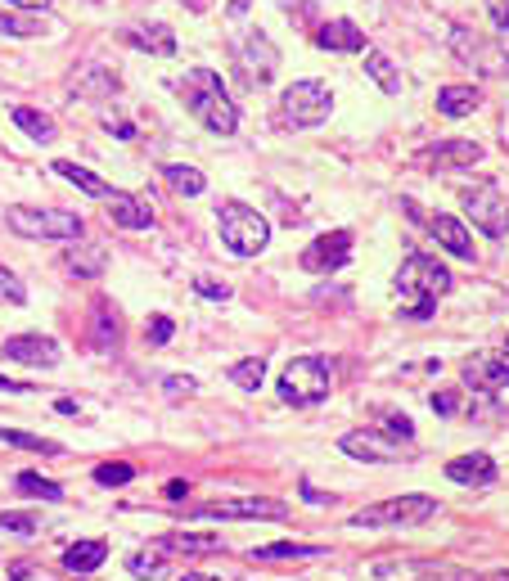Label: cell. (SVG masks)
Listing matches in <instances>:
<instances>
[{"instance_id": "277c9868", "label": "cell", "mask_w": 509, "mask_h": 581, "mask_svg": "<svg viewBox=\"0 0 509 581\" xmlns=\"http://www.w3.org/2000/svg\"><path fill=\"white\" fill-rule=\"evenodd\" d=\"M5 226L23 239H82V217L59 208H10Z\"/></svg>"}, {"instance_id": "cb8c5ba5", "label": "cell", "mask_w": 509, "mask_h": 581, "mask_svg": "<svg viewBox=\"0 0 509 581\" xmlns=\"http://www.w3.org/2000/svg\"><path fill=\"white\" fill-rule=\"evenodd\" d=\"M55 172L64 176V181H73V185H77V190H82V194H91V199H109V185H104V181H100V176H95V172H86V167L68 163V158H59V163H55Z\"/></svg>"}, {"instance_id": "ee69618b", "label": "cell", "mask_w": 509, "mask_h": 581, "mask_svg": "<svg viewBox=\"0 0 509 581\" xmlns=\"http://www.w3.org/2000/svg\"><path fill=\"white\" fill-rule=\"evenodd\" d=\"M0 392H28V383H14V379H5V374H0Z\"/></svg>"}, {"instance_id": "2e32d148", "label": "cell", "mask_w": 509, "mask_h": 581, "mask_svg": "<svg viewBox=\"0 0 509 581\" xmlns=\"http://www.w3.org/2000/svg\"><path fill=\"white\" fill-rule=\"evenodd\" d=\"M446 478L460 482V487H491L496 482V460L487 451H473V455H455L446 464Z\"/></svg>"}, {"instance_id": "f546056e", "label": "cell", "mask_w": 509, "mask_h": 581, "mask_svg": "<svg viewBox=\"0 0 509 581\" xmlns=\"http://www.w3.org/2000/svg\"><path fill=\"white\" fill-rule=\"evenodd\" d=\"M262 379H266V365L257 361V356H248V361L230 365V383H239L244 392H257V388H262Z\"/></svg>"}, {"instance_id": "1f68e13d", "label": "cell", "mask_w": 509, "mask_h": 581, "mask_svg": "<svg viewBox=\"0 0 509 581\" xmlns=\"http://www.w3.org/2000/svg\"><path fill=\"white\" fill-rule=\"evenodd\" d=\"M68 271L73 275H100L104 271V248H73V253H68Z\"/></svg>"}, {"instance_id": "d4e9b609", "label": "cell", "mask_w": 509, "mask_h": 581, "mask_svg": "<svg viewBox=\"0 0 509 581\" xmlns=\"http://www.w3.org/2000/svg\"><path fill=\"white\" fill-rule=\"evenodd\" d=\"M365 73L374 77L379 91H388V95L401 91V77H397V68H392V59L383 55V50H365Z\"/></svg>"}, {"instance_id": "ac0fdd59", "label": "cell", "mask_w": 509, "mask_h": 581, "mask_svg": "<svg viewBox=\"0 0 509 581\" xmlns=\"http://www.w3.org/2000/svg\"><path fill=\"white\" fill-rule=\"evenodd\" d=\"M104 208H109V221H118L122 230H149V226H154L149 203H140L136 194H109V199H104Z\"/></svg>"}, {"instance_id": "8fae6325", "label": "cell", "mask_w": 509, "mask_h": 581, "mask_svg": "<svg viewBox=\"0 0 509 581\" xmlns=\"http://www.w3.org/2000/svg\"><path fill=\"white\" fill-rule=\"evenodd\" d=\"M235 64H239V73H244V82L266 86L275 77V68H280V55H275V46L257 32V37H244L235 46Z\"/></svg>"}, {"instance_id": "d6986e66", "label": "cell", "mask_w": 509, "mask_h": 581, "mask_svg": "<svg viewBox=\"0 0 509 581\" xmlns=\"http://www.w3.org/2000/svg\"><path fill=\"white\" fill-rule=\"evenodd\" d=\"M478 104H482V95L473 91V86H442V91H437V113H442V118H469Z\"/></svg>"}, {"instance_id": "d590c367", "label": "cell", "mask_w": 509, "mask_h": 581, "mask_svg": "<svg viewBox=\"0 0 509 581\" xmlns=\"http://www.w3.org/2000/svg\"><path fill=\"white\" fill-rule=\"evenodd\" d=\"M0 302H10V307H23V302H28V289L19 284V275L0 271Z\"/></svg>"}, {"instance_id": "ab89813d", "label": "cell", "mask_w": 509, "mask_h": 581, "mask_svg": "<svg viewBox=\"0 0 509 581\" xmlns=\"http://www.w3.org/2000/svg\"><path fill=\"white\" fill-rule=\"evenodd\" d=\"M172 320H167V316H154V320H149V343H154V347H163V343H172Z\"/></svg>"}, {"instance_id": "f6af8a7d", "label": "cell", "mask_w": 509, "mask_h": 581, "mask_svg": "<svg viewBox=\"0 0 509 581\" xmlns=\"http://www.w3.org/2000/svg\"><path fill=\"white\" fill-rule=\"evenodd\" d=\"M181 581H221V577H208V572H185Z\"/></svg>"}, {"instance_id": "7bdbcfd3", "label": "cell", "mask_w": 509, "mask_h": 581, "mask_svg": "<svg viewBox=\"0 0 509 581\" xmlns=\"http://www.w3.org/2000/svg\"><path fill=\"white\" fill-rule=\"evenodd\" d=\"M10 5H19V10H46L50 0H10Z\"/></svg>"}, {"instance_id": "8992f818", "label": "cell", "mask_w": 509, "mask_h": 581, "mask_svg": "<svg viewBox=\"0 0 509 581\" xmlns=\"http://www.w3.org/2000/svg\"><path fill=\"white\" fill-rule=\"evenodd\" d=\"M280 397L293 406H316L329 397V365L320 356H298L280 374Z\"/></svg>"}, {"instance_id": "7c38bea8", "label": "cell", "mask_w": 509, "mask_h": 581, "mask_svg": "<svg viewBox=\"0 0 509 581\" xmlns=\"http://www.w3.org/2000/svg\"><path fill=\"white\" fill-rule=\"evenodd\" d=\"M451 46H455V55L464 59V64H478L482 73H505L509 68V55L496 46V41H487V37H478V32H469V28H455L451 32Z\"/></svg>"}, {"instance_id": "5b68a950", "label": "cell", "mask_w": 509, "mask_h": 581, "mask_svg": "<svg viewBox=\"0 0 509 581\" xmlns=\"http://www.w3.org/2000/svg\"><path fill=\"white\" fill-rule=\"evenodd\" d=\"M437 509L442 505L433 496H397V500H383V505L352 514L347 527H415V523H428Z\"/></svg>"}, {"instance_id": "44dd1931", "label": "cell", "mask_w": 509, "mask_h": 581, "mask_svg": "<svg viewBox=\"0 0 509 581\" xmlns=\"http://www.w3.org/2000/svg\"><path fill=\"white\" fill-rule=\"evenodd\" d=\"M325 545H298V541H271V545H253V559L262 563H284V559H320Z\"/></svg>"}, {"instance_id": "52a82bcc", "label": "cell", "mask_w": 509, "mask_h": 581, "mask_svg": "<svg viewBox=\"0 0 509 581\" xmlns=\"http://www.w3.org/2000/svg\"><path fill=\"white\" fill-rule=\"evenodd\" d=\"M460 203H464V212H469V221L487 239H500L509 230V203H505V194H500L491 181H482V185H473V190H464Z\"/></svg>"}, {"instance_id": "7402d4cb", "label": "cell", "mask_w": 509, "mask_h": 581, "mask_svg": "<svg viewBox=\"0 0 509 581\" xmlns=\"http://www.w3.org/2000/svg\"><path fill=\"white\" fill-rule=\"evenodd\" d=\"M320 46L325 50H365V32L347 19H334L320 28Z\"/></svg>"}, {"instance_id": "ffe728a7", "label": "cell", "mask_w": 509, "mask_h": 581, "mask_svg": "<svg viewBox=\"0 0 509 581\" xmlns=\"http://www.w3.org/2000/svg\"><path fill=\"white\" fill-rule=\"evenodd\" d=\"M433 167H473L482 158V145H473V140H442V145H433Z\"/></svg>"}, {"instance_id": "83f0119b", "label": "cell", "mask_w": 509, "mask_h": 581, "mask_svg": "<svg viewBox=\"0 0 509 581\" xmlns=\"http://www.w3.org/2000/svg\"><path fill=\"white\" fill-rule=\"evenodd\" d=\"M10 118L19 122V127L28 131V136L37 140V145H50V140H55V122H50L46 113H37V109H14Z\"/></svg>"}, {"instance_id": "7a4b0ae2", "label": "cell", "mask_w": 509, "mask_h": 581, "mask_svg": "<svg viewBox=\"0 0 509 581\" xmlns=\"http://www.w3.org/2000/svg\"><path fill=\"white\" fill-rule=\"evenodd\" d=\"M181 91H185V104L199 113L203 127L217 131V136H235L239 109H235V100L226 95V86H221L217 73H208V68H194V73L185 77Z\"/></svg>"}, {"instance_id": "4316f807", "label": "cell", "mask_w": 509, "mask_h": 581, "mask_svg": "<svg viewBox=\"0 0 509 581\" xmlns=\"http://www.w3.org/2000/svg\"><path fill=\"white\" fill-rule=\"evenodd\" d=\"M127 41H131V46H140V50H154V55H176L172 32L158 28V23H154V28H131Z\"/></svg>"}, {"instance_id": "d6a6232c", "label": "cell", "mask_w": 509, "mask_h": 581, "mask_svg": "<svg viewBox=\"0 0 509 581\" xmlns=\"http://www.w3.org/2000/svg\"><path fill=\"white\" fill-rule=\"evenodd\" d=\"M167 568V559H163V554H158V550H140V554H131V559H127V572H131V577H158V572H163Z\"/></svg>"}, {"instance_id": "603a6c76", "label": "cell", "mask_w": 509, "mask_h": 581, "mask_svg": "<svg viewBox=\"0 0 509 581\" xmlns=\"http://www.w3.org/2000/svg\"><path fill=\"white\" fill-rule=\"evenodd\" d=\"M104 559H109V545L104 541H77L64 550V568H73V572H95Z\"/></svg>"}, {"instance_id": "f1b7e54d", "label": "cell", "mask_w": 509, "mask_h": 581, "mask_svg": "<svg viewBox=\"0 0 509 581\" xmlns=\"http://www.w3.org/2000/svg\"><path fill=\"white\" fill-rule=\"evenodd\" d=\"M0 442L19 446V451H37V455H59V442H50V437H32V433H23V428H0Z\"/></svg>"}, {"instance_id": "ba28073f", "label": "cell", "mask_w": 509, "mask_h": 581, "mask_svg": "<svg viewBox=\"0 0 509 581\" xmlns=\"http://www.w3.org/2000/svg\"><path fill=\"white\" fill-rule=\"evenodd\" d=\"M280 109H284V122H289V127H316V122L329 118L334 95L320 82H293L289 91L280 95Z\"/></svg>"}, {"instance_id": "f35d334b", "label": "cell", "mask_w": 509, "mask_h": 581, "mask_svg": "<svg viewBox=\"0 0 509 581\" xmlns=\"http://www.w3.org/2000/svg\"><path fill=\"white\" fill-rule=\"evenodd\" d=\"M194 289H199L208 302H226L230 298V289H226V284H217L212 275H199V280H194Z\"/></svg>"}, {"instance_id": "4fadbf2b", "label": "cell", "mask_w": 509, "mask_h": 581, "mask_svg": "<svg viewBox=\"0 0 509 581\" xmlns=\"http://www.w3.org/2000/svg\"><path fill=\"white\" fill-rule=\"evenodd\" d=\"M0 356L14 365H41V370H50V365H59V343L50 334H14L5 338Z\"/></svg>"}, {"instance_id": "484cf974", "label": "cell", "mask_w": 509, "mask_h": 581, "mask_svg": "<svg viewBox=\"0 0 509 581\" xmlns=\"http://www.w3.org/2000/svg\"><path fill=\"white\" fill-rule=\"evenodd\" d=\"M163 176L172 181V190H176V194H185V199H199V194L208 190V181H203L199 167H181V163H172V167H163Z\"/></svg>"}, {"instance_id": "60d3db41", "label": "cell", "mask_w": 509, "mask_h": 581, "mask_svg": "<svg viewBox=\"0 0 509 581\" xmlns=\"http://www.w3.org/2000/svg\"><path fill=\"white\" fill-rule=\"evenodd\" d=\"M487 14L500 32H509V0H487Z\"/></svg>"}, {"instance_id": "b9f144b4", "label": "cell", "mask_w": 509, "mask_h": 581, "mask_svg": "<svg viewBox=\"0 0 509 581\" xmlns=\"http://www.w3.org/2000/svg\"><path fill=\"white\" fill-rule=\"evenodd\" d=\"M167 392H194V379H181V374H172V379H167Z\"/></svg>"}, {"instance_id": "74e56055", "label": "cell", "mask_w": 509, "mask_h": 581, "mask_svg": "<svg viewBox=\"0 0 509 581\" xmlns=\"http://www.w3.org/2000/svg\"><path fill=\"white\" fill-rule=\"evenodd\" d=\"M0 527H5V532L32 536V532H37V514H0Z\"/></svg>"}, {"instance_id": "836d02e7", "label": "cell", "mask_w": 509, "mask_h": 581, "mask_svg": "<svg viewBox=\"0 0 509 581\" xmlns=\"http://www.w3.org/2000/svg\"><path fill=\"white\" fill-rule=\"evenodd\" d=\"M131 478H136V469H131L127 460H109L95 469V482H100V487H127Z\"/></svg>"}, {"instance_id": "5bb4252c", "label": "cell", "mask_w": 509, "mask_h": 581, "mask_svg": "<svg viewBox=\"0 0 509 581\" xmlns=\"http://www.w3.org/2000/svg\"><path fill=\"white\" fill-rule=\"evenodd\" d=\"M464 383L473 392H500L509 388V352H478L464 361Z\"/></svg>"}, {"instance_id": "9a60e30c", "label": "cell", "mask_w": 509, "mask_h": 581, "mask_svg": "<svg viewBox=\"0 0 509 581\" xmlns=\"http://www.w3.org/2000/svg\"><path fill=\"white\" fill-rule=\"evenodd\" d=\"M203 518H266V523H280L289 518V509L280 500H217V505L199 509Z\"/></svg>"}, {"instance_id": "30bf717a", "label": "cell", "mask_w": 509, "mask_h": 581, "mask_svg": "<svg viewBox=\"0 0 509 581\" xmlns=\"http://www.w3.org/2000/svg\"><path fill=\"white\" fill-rule=\"evenodd\" d=\"M347 257H352V230H329L316 244L302 248V271H311V275L338 271V266H347Z\"/></svg>"}, {"instance_id": "e0dca14e", "label": "cell", "mask_w": 509, "mask_h": 581, "mask_svg": "<svg viewBox=\"0 0 509 581\" xmlns=\"http://www.w3.org/2000/svg\"><path fill=\"white\" fill-rule=\"evenodd\" d=\"M428 235H433L451 257H464V262H473V235L464 230V221H455V217H446V212H437V217H428Z\"/></svg>"}, {"instance_id": "e575fe53", "label": "cell", "mask_w": 509, "mask_h": 581, "mask_svg": "<svg viewBox=\"0 0 509 581\" xmlns=\"http://www.w3.org/2000/svg\"><path fill=\"white\" fill-rule=\"evenodd\" d=\"M0 32H5V37H37L41 19H28V14H0Z\"/></svg>"}, {"instance_id": "3957f363", "label": "cell", "mask_w": 509, "mask_h": 581, "mask_svg": "<svg viewBox=\"0 0 509 581\" xmlns=\"http://www.w3.org/2000/svg\"><path fill=\"white\" fill-rule=\"evenodd\" d=\"M217 226H221V244L235 257H257L271 244V221L257 208H248V203H226L217 212Z\"/></svg>"}, {"instance_id": "6da1fadb", "label": "cell", "mask_w": 509, "mask_h": 581, "mask_svg": "<svg viewBox=\"0 0 509 581\" xmlns=\"http://www.w3.org/2000/svg\"><path fill=\"white\" fill-rule=\"evenodd\" d=\"M442 293H451V271H446L437 257H410V262L401 266V275H397L401 316H410V320L433 316V307H437Z\"/></svg>"}, {"instance_id": "9c48e42d", "label": "cell", "mask_w": 509, "mask_h": 581, "mask_svg": "<svg viewBox=\"0 0 509 581\" xmlns=\"http://www.w3.org/2000/svg\"><path fill=\"white\" fill-rule=\"evenodd\" d=\"M338 446H343V455L365 460V464H397L401 455H410L406 437H388V433H379V428H356V433L338 437Z\"/></svg>"}, {"instance_id": "8d00e7d4", "label": "cell", "mask_w": 509, "mask_h": 581, "mask_svg": "<svg viewBox=\"0 0 509 581\" xmlns=\"http://www.w3.org/2000/svg\"><path fill=\"white\" fill-rule=\"evenodd\" d=\"M428 406H433V415L451 419V415H460V392H433V397H428Z\"/></svg>"}, {"instance_id": "4dcf8cb0", "label": "cell", "mask_w": 509, "mask_h": 581, "mask_svg": "<svg viewBox=\"0 0 509 581\" xmlns=\"http://www.w3.org/2000/svg\"><path fill=\"white\" fill-rule=\"evenodd\" d=\"M14 487L23 491V496H41V500H64V487L50 478H37V473H19L14 478Z\"/></svg>"}]
</instances>
